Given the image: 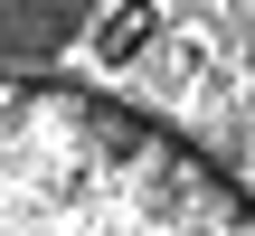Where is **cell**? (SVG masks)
<instances>
[{
	"label": "cell",
	"instance_id": "cell-1",
	"mask_svg": "<svg viewBox=\"0 0 255 236\" xmlns=\"http://www.w3.org/2000/svg\"><path fill=\"white\" fill-rule=\"evenodd\" d=\"M0 236H255V199L95 85L0 76Z\"/></svg>",
	"mask_w": 255,
	"mask_h": 236
},
{
	"label": "cell",
	"instance_id": "cell-2",
	"mask_svg": "<svg viewBox=\"0 0 255 236\" xmlns=\"http://www.w3.org/2000/svg\"><path fill=\"white\" fill-rule=\"evenodd\" d=\"M95 28V9H0V47L9 57H57Z\"/></svg>",
	"mask_w": 255,
	"mask_h": 236
}]
</instances>
